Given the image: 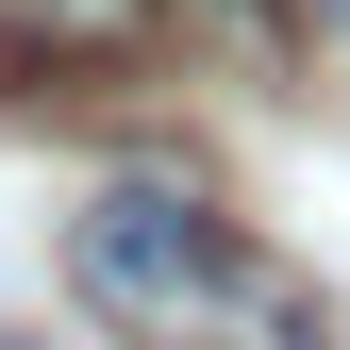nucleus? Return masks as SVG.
Listing matches in <instances>:
<instances>
[{
  "mask_svg": "<svg viewBox=\"0 0 350 350\" xmlns=\"http://www.w3.org/2000/svg\"><path fill=\"white\" fill-rule=\"evenodd\" d=\"M67 284H83V317H117V334H150V350H217V334H250V350H334V317H317L200 184H100V200L67 217Z\"/></svg>",
  "mask_w": 350,
  "mask_h": 350,
  "instance_id": "1",
  "label": "nucleus"
},
{
  "mask_svg": "<svg viewBox=\"0 0 350 350\" xmlns=\"http://www.w3.org/2000/svg\"><path fill=\"white\" fill-rule=\"evenodd\" d=\"M0 51H51V83H83V67H134L150 51V0H0Z\"/></svg>",
  "mask_w": 350,
  "mask_h": 350,
  "instance_id": "2",
  "label": "nucleus"
},
{
  "mask_svg": "<svg viewBox=\"0 0 350 350\" xmlns=\"http://www.w3.org/2000/svg\"><path fill=\"white\" fill-rule=\"evenodd\" d=\"M217 33H234V51H284V0H200Z\"/></svg>",
  "mask_w": 350,
  "mask_h": 350,
  "instance_id": "3",
  "label": "nucleus"
},
{
  "mask_svg": "<svg viewBox=\"0 0 350 350\" xmlns=\"http://www.w3.org/2000/svg\"><path fill=\"white\" fill-rule=\"evenodd\" d=\"M317 17H350V0H317Z\"/></svg>",
  "mask_w": 350,
  "mask_h": 350,
  "instance_id": "4",
  "label": "nucleus"
},
{
  "mask_svg": "<svg viewBox=\"0 0 350 350\" xmlns=\"http://www.w3.org/2000/svg\"><path fill=\"white\" fill-rule=\"evenodd\" d=\"M0 350H17V334H0Z\"/></svg>",
  "mask_w": 350,
  "mask_h": 350,
  "instance_id": "5",
  "label": "nucleus"
}]
</instances>
